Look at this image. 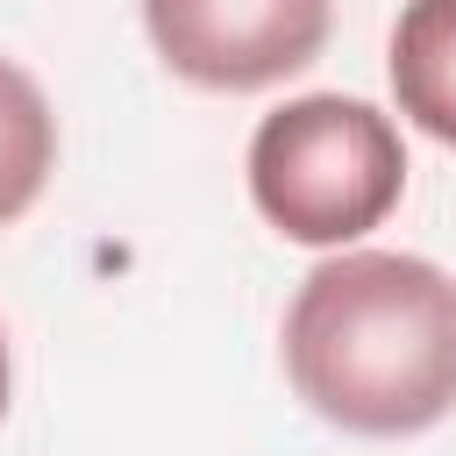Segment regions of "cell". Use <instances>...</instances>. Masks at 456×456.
Listing matches in <instances>:
<instances>
[{"label": "cell", "mask_w": 456, "mask_h": 456, "mask_svg": "<svg viewBox=\"0 0 456 456\" xmlns=\"http://www.w3.org/2000/svg\"><path fill=\"white\" fill-rule=\"evenodd\" d=\"M285 378L342 435H420L456 413V278L406 249H335L285 306Z\"/></svg>", "instance_id": "1"}, {"label": "cell", "mask_w": 456, "mask_h": 456, "mask_svg": "<svg viewBox=\"0 0 456 456\" xmlns=\"http://www.w3.org/2000/svg\"><path fill=\"white\" fill-rule=\"evenodd\" d=\"M406 192V142L392 114L342 93L285 100L249 135V200L256 214L306 249H342L370 235Z\"/></svg>", "instance_id": "2"}, {"label": "cell", "mask_w": 456, "mask_h": 456, "mask_svg": "<svg viewBox=\"0 0 456 456\" xmlns=\"http://www.w3.org/2000/svg\"><path fill=\"white\" fill-rule=\"evenodd\" d=\"M142 28L185 86L264 93L321 57L335 0H142Z\"/></svg>", "instance_id": "3"}, {"label": "cell", "mask_w": 456, "mask_h": 456, "mask_svg": "<svg viewBox=\"0 0 456 456\" xmlns=\"http://www.w3.org/2000/svg\"><path fill=\"white\" fill-rule=\"evenodd\" d=\"M392 100L399 114L456 150V0H406L392 21Z\"/></svg>", "instance_id": "4"}, {"label": "cell", "mask_w": 456, "mask_h": 456, "mask_svg": "<svg viewBox=\"0 0 456 456\" xmlns=\"http://www.w3.org/2000/svg\"><path fill=\"white\" fill-rule=\"evenodd\" d=\"M50 171H57V114L43 86L14 57H0V228L43 200Z\"/></svg>", "instance_id": "5"}, {"label": "cell", "mask_w": 456, "mask_h": 456, "mask_svg": "<svg viewBox=\"0 0 456 456\" xmlns=\"http://www.w3.org/2000/svg\"><path fill=\"white\" fill-rule=\"evenodd\" d=\"M7 385H14V363H7V328H0V420H7Z\"/></svg>", "instance_id": "6"}]
</instances>
